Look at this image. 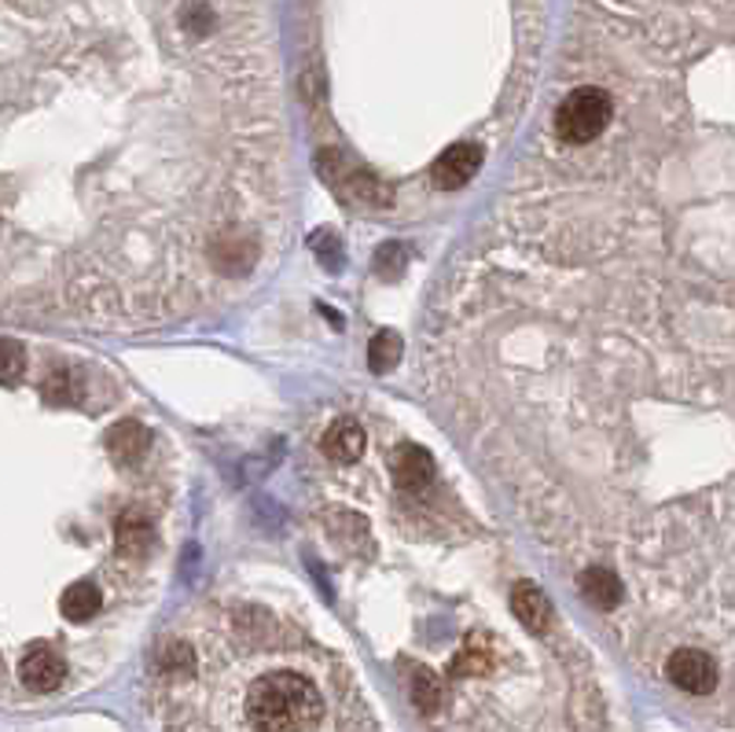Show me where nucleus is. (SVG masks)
<instances>
[{
	"instance_id": "f257e3e1",
	"label": "nucleus",
	"mask_w": 735,
	"mask_h": 732,
	"mask_svg": "<svg viewBox=\"0 0 735 732\" xmlns=\"http://www.w3.org/2000/svg\"><path fill=\"white\" fill-rule=\"evenodd\" d=\"M246 715L257 729L284 732V729H313L324 715V699L310 677L276 670L257 677L246 692Z\"/></svg>"
},
{
	"instance_id": "f03ea898",
	"label": "nucleus",
	"mask_w": 735,
	"mask_h": 732,
	"mask_svg": "<svg viewBox=\"0 0 735 732\" xmlns=\"http://www.w3.org/2000/svg\"><path fill=\"white\" fill-rule=\"evenodd\" d=\"M611 122V96L603 88H578L555 111V133L566 144H592Z\"/></svg>"
},
{
	"instance_id": "7ed1b4c3",
	"label": "nucleus",
	"mask_w": 735,
	"mask_h": 732,
	"mask_svg": "<svg viewBox=\"0 0 735 732\" xmlns=\"http://www.w3.org/2000/svg\"><path fill=\"white\" fill-rule=\"evenodd\" d=\"M665 677L673 681L680 692H691V696H710L718 688V662H713L707 651L699 648H680L665 659Z\"/></svg>"
},
{
	"instance_id": "20e7f679",
	"label": "nucleus",
	"mask_w": 735,
	"mask_h": 732,
	"mask_svg": "<svg viewBox=\"0 0 735 732\" xmlns=\"http://www.w3.org/2000/svg\"><path fill=\"white\" fill-rule=\"evenodd\" d=\"M482 147L479 144H453L434 158L431 166V184L442 188V192H456L467 181H474V173L482 170Z\"/></svg>"
},
{
	"instance_id": "39448f33",
	"label": "nucleus",
	"mask_w": 735,
	"mask_h": 732,
	"mask_svg": "<svg viewBox=\"0 0 735 732\" xmlns=\"http://www.w3.org/2000/svg\"><path fill=\"white\" fill-rule=\"evenodd\" d=\"M19 677H23V685L34 692H52L67 681V659L59 656L56 648L34 645L23 656V662H19Z\"/></svg>"
},
{
	"instance_id": "423d86ee",
	"label": "nucleus",
	"mask_w": 735,
	"mask_h": 732,
	"mask_svg": "<svg viewBox=\"0 0 735 732\" xmlns=\"http://www.w3.org/2000/svg\"><path fill=\"white\" fill-rule=\"evenodd\" d=\"M147 445H152V431L136 420H122L107 431V453H111V460L118 464V468H133V464H141Z\"/></svg>"
},
{
	"instance_id": "0eeeda50",
	"label": "nucleus",
	"mask_w": 735,
	"mask_h": 732,
	"mask_svg": "<svg viewBox=\"0 0 735 732\" xmlns=\"http://www.w3.org/2000/svg\"><path fill=\"white\" fill-rule=\"evenodd\" d=\"M511 611H515V619H519L530 633H538V637L549 633V626H552V600L544 597L538 581H519V586L511 589Z\"/></svg>"
},
{
	"instance_id": "6e6552de",
	"label": "nucleus",
	"mask_w": 735,
	"mask_h": 732,
	"mask_svg": "<svg viewBox=\"0 0 735 732\" xmlns=\"http://www.w3.org/2000/svg\"><path fill=\"white\" fill-rule=\"evenodd\" d=\"M390 475L401 490L415 493L434 479V457L423 449V445H401V449L390 457Z\"/></svg>"
},
{
	"instance_id": "1a4fd4ad",
	"label": "nucleus",
	"mask_w": 735,
	"mask_h": 732,
	"mask_svg": "<svg viewBox=\"0 0 735 732\" xmlns=\"http://www.w3.org/2000/svg\"><path fill=\"white\" fill-rule=\"evenodd\" d=\"M321 445L335 464H353V460H361V453H364V431L357 420H335L332 428L324 431Z\"/></svg>"
},
{
	"instance_id": "9d476101",
	"label": "nucleus",
	"mask_w": 735,
	"mask_h": 732,
	"mask_svg": "<svg viewBox=\"0 0 735 732\" xmlns=\"http://www.w3.org/2000/svg\"><path fill=\"white\" fill-rule=\"evenodd\" d=\"M578 586H581V597L589 600L595 611H611L622 603V578L614 575L611 567H585Z\"/></svg>"
},
{
	"instance_id": "9b49d317",
	"label": "nucleus",
	"mask_w": 735,
	"mask_h": 732,
	"mask_svg": "<svg viewBox=\"0 0 735 732\" xmlns=\"http://www.w3.org/2000/svg\"><path fill=\"white\" fill-rule=\"evenodd\" d=\"M115 545L125 560H141L155 545V527L141 516V512H125L115 527Z\"/></svg>"
},
{
	"instance_id": "f8f14e48",
	"label": "nucleus",
	"mask_w": 735,
	"mask_h": 732,
	"mask_svg": "<svg viewBox=\"0 0 735 732\" xmlns=\"http://www.w3.org/2000/svg\"><path fill=\"white\" fill-rule=\"evenodd\" d=\"M99 608H104V592H99L93 581H74V586L59 597V611L71 622H88L93 615H99Z\"/></svg>"
},
{
	"instance_id": "ddd939ff",
	"label": "nucleus",
	"mask_w": 735,
	"mask_h": 732,
	"mask_svg": "<svg viewBox=\"0 0 735 732\" xmlns=\"http://www.w3.org/2000/svg\"><path fill=\"white\" fill-rule=\"evenodd\" d=\"M490 670H493V648L485 645L482 633H474V637L463 645L460 656L453 659L449 674L453 677H479V674H490Z\"/></svg>"
},
{
	"instance_id": "4468645a",
	"label": "nucleus",
	"mask_w": 735,
	"mask_h": 732,
	"mask_svg": "<svg viewBox=\"0 0 735 732\" xmlns=\"http://www.w3.org/2000/svg\"><path fill=\"white\" fill-rule=\"evenodd\" d=\"M401 335H397L394 328H383L379 335L372 339V346H368V364H372V372H390L397 361H401Z\"/></svg>"
},
{
	"instance_id": "2eb2a0df",
	"label": "nucleus",
	"mask_w": 735,
	"mask_h": 732,
	"mask_svg": "<svg viewBox=\"0 0 735 732\" xmlns=\"http://www.w3.org/2000/svg\"><path fill=\"white\" fill-rule=\"evenodd\" d=\"M409 692H412V704L420 707L423 715H434V710L442 707V681L434 677V670L415 667V670H412V685H409Z\"/></svg>"
},
{
	"instance_id": "dca6fc26",
	"label": "nucleus",
	"mask_w": 735,
	"mask_h": 732,
	"mask_svg": "<svg viewBox=\"0 0 735 732\" xmlns=\"http://www.w3.org/2000/svg\"><path fill=\"white\" fill-rule=\"evenodd\" d=\"M26 372V350L15 339H0V383L12 387Z\"/></svg>"
},
{
	"instance_id": "f3484780",
	"label": "nucleus",
	"mask_w": 735,
	"mask_h": 732,
	"mask_svg": "<svg viewBox=\"0 0 735 732\" xmlns=\"http://www.w3.org/2000/svg\"><path fill=\"white\" fill-rule=\"evenodd\" d=\"M313 251L321 254L327 269H335V265H339V240H335V232H327V229L316 232L313 236Z\"/></svg>"
},
{
	"instance_id": "a211bd4d",
	"label": "nucleus",
	"mask_w": 735,
	"mask_h": 732,
	"mask_svg": "<svg viewBox=\"0 0 735 732\" xmlns=\"http://www.w3.org/2000/svg\"><path fill=\"white\" fill-rule=\"evenodd\" d=\"M45 398H48V401H71V398H74V391H71V375L59 372V375H52V380H45Z\"/></svg>"
},
{
	"instance_id": "6ab92c4d",
	"label": "nucleus",
	"mask_w": 735,
	"mask_h": 732,
	"mask_svg": "<svg viewBox=\"0 0 735 732\" xmlns=\"http://www.w3.org/2000/svg\"><path fill=\"white\" fill-rule=\"evenodd\" d=\"M353 188H357V195H364L368 203H386L390 195H379V177H368V173H357V181H353Z\"/></svg>"
}]
</instances>
